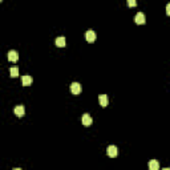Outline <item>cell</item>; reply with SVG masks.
<instances>
[{
	"mask_svg": "<svg viewBox=\"0 0 170 170\" xmlns=\"http://www.w3.org/2000/svg\"><path fill=\"white\" fill-rule=\"evenodd\" d=\"M106 153H108V155H109V157L114 158V157H117V155H118V149H117V146L110 145V146H108Z\"/></svg>",
	"mask_w": 170,
	"mask_h": 170,
	"instance_id": "1",
	"label": "cell"
},
{
	"mask_svg": "<svg viewBox=\"0 0 170 170\" xmlns=\"http://www.w3.org/2000/svg\"><path fill=\"white\" fill-rule=\"evenodd\" d=\"M96 32L92 31V29H89L88 32H85V39H86V41L88 43H93V41H96Z\"/></svg>",
	"mask_w": 170,
	"mask_h": 170,
	"instance_id": "2",
	"label": "cell"
},
{
	"mask_svg": "<svg viewBox=\"0 0 170 170\" xmlns=\"http://www.w3.org/2000/svg\"><path fill=\"white\" fill-rule=\"evenodd\" d=\"M70 92L73 95H80L81 93V85L79 82H72L70 84Z\"/></svg>",
	"mask_w": 170,
	"mask_h": 170,
	"instance_id": "3",
	"label": "cell"
},
{
	"mask_svg": "<svg viewBox=\"0 0 170 170\" xmlns=\"http://www.w3.org/2000/svg\"><path fill=\"white\" fill-rule=\"evenodd\" d=\"M134 21L137 23V24H140V25L145 24V23H146V17H145V15H144L142 12H138L137 15H135V17H134Z\"/></svg>",
	"mask_w": 170,
	"mask_h": 170,
	"instance_id": "4",
	"label": "cell"
},
{
	"mask_svg": "<svg viewBox=\"0 0 170 170\" xmlns=\"http://www.w3.org/2000/svg\"><path fill=\"white\" fill-rule=\"evenodd\" d=\"M98 102H100V105L102 108H106L108 104H109V97L106 95H100L98 96Z\"/></svg>",
	"mask_w": 170,
	"mask_h": 170,
	"instance_id": "5",
	"label": "cell"
},
{
	"mask_svg": "<svg viewBox=\"0 0 170 170\" xmlns=\"http://www.w3.org/2000/svg\"><path fill=\"white\" fill-rule=\"evenodd\" d=\"M15 114L17 117H23L24 116V113H25V108H24V105H17V106H15Z\"/></svg>",
	"mask_w": 170,
	"mask_h": 170,
	"instance_id": "6",
	"label": "cell"
},
{
	"mask_svg": "<svg viewBox=\"0 0 170 170\" xmlns=\"http://www.w3.org/2000/svg\"><path fill=\"white\" fill-rule=\"evenodd\" d=\"M81 121H82V125L89 126V125L92 124V117H91V114H89V113H84V114H82Z\"/></svg>",
	"mask_w": 170,
	"mask_h": 170,
	"instance_id": "7",
	"label": "cell"
},
{
	"mask_svg": "<svg viewBox=\"0 0 170 170\" xmlns=\"http://www.w3.org/2000/svg\"><path fill=\"white\" fill-rule=\"evenodd\" d=\"M8 60L12 61V63L17 61L19 60V53H17L16 50H10V52H8Z\"/></svg>",
	"mask_w": 170,
	"mask_h": 170,
	"instance_id": "8",
	"label": "cell"
},
{
	"mask_svg": "<svg viewBox=\"0 0 170 170\" xmlns=\"http://www.w3.org/2000/svg\"><path fill=\"white\" fill-rule=\"evenodd\" d=\"M32 81H33V80H32V77H31V76H28V75H25V76H23V77H21V82H23V85H24V86H29V85L32 84Z\"/></svg>",
	"mask_w": 170,
	"mask_h": 170,
	"instance_id": "9",
	"label": "cell"
},
{
	"mask_svg": "<svg viewBox=\"0 0 170 170\" xmlns=\"http://www.w3.org/2000/svg\"><path fill=\"white\" fill-rule=\"evenodd\" d=\"M148 167L150 170H158V169H160V164H158L157 160H151L150 162L148 164Z\"/></svg>",
	"mask_w": 170,
	"mask_h": 170,
	"instance_id": "10",
	"label": "cell"
},
{
	"mask_svg": "<svg viewBox=\"0 0 170 170\" xmlns=\"http://www.w3.org/2000/svg\"><path fill=\"white\" fill-rule=\"evenodd\" d=\"M56 45L57 47H65L66 45V40H65V37H63V36H61V37H57L56 39Z\"/></svg>",
	"mask_w": 170,
	"mask_h": 170,
	"instance_id": "11",
	"label": "cell"
},
{
	"mask_svg": "<svg viewBox=\"0 0 170 170\" xmlns=\"http://www.w3.org/2000/svg\"><path fill=\"white\" fill-rule=\"evenodd\" d=\"M10 75H11V77H17V76H19V68H17V66L10 68Z\"/></svg>",
	"mask_w": 170,
	"mask_h": 170,
	"instance_id": "12",
	"label": "cell"
},
{
	"mask_svg": "<svg viewBox=\"0 0 170 170\" xmlns=\"http://www.w3.org/2000/svg\"><path fill=\"white\" fill-rule=\"evenodd\" d=\"M126 4H128V7L133 8V7L137 6V1H135V0H126Z\"/></svg>",
	"mask_w": 170,
	"mask_h": 170,
	"instance_id": "13",
	"label": "cell"
},
{
	"mask_svg": "<svg viewBox=\"0 0 170 170\" xmlns=\"http://www.w3.org/2000/svg\"><path fill=\"white\" fill-rule=\"evenodd\" d=\"M166 15H169V16H170V3L166 6Z\"/></svg>",
	"mask_w": 170,
	"mask_h": 170,
	"instance_id": "14",
	"label": "cell"
},
{
	"mask_svg": "<svg viewBox=\"0 0 170 170\" xmlns=\"http://www.w3.org/2000/svg\"><path fill=\"white\" fill-rule=\"evenodd\" d=\"M0 1H3V0H0Z\"/></svg>",
	"mask_w": 170,
	"mask_h": 170,
	"instance_id": "15",
	"label": "cell"
}]
</instances>
